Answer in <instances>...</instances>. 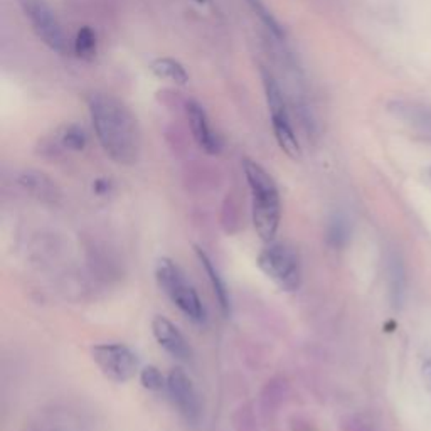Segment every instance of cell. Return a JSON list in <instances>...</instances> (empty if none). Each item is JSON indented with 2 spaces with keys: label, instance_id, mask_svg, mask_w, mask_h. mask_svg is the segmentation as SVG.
I'll list each match as a JSON object with an SVG mask.
<instances>
[{
  "label": "cell",
  "instance_id": "ffe728a7",
  "mask_svg": "<svg viewBox=\"0 0 431 431\" xmlns=\"http://www.w3.org/2000/svg\"><path fill=\"white\" fill-rule=\"evenodd\" d=\"M194 2H198V4H204V2H207V0H194Z\"/></svg>",
  "mask_w": 431,
  "mask_h": 431
},
{
  "label": "cell",
  "instance_id": "e0dca14e",
  "mask_svg": "<svg viewBox=\"0 0 431 431\" xmlns=\"http://www.w3.org/2000/svg\"><path fill=\"white\" fill-rule=\"evenodd\" d=\"M140 383L145 389L153 392L162 391L167 386V381L156 366H147L140 371Z\"/></svg>",
  "mask_w": 431,
  "mask_h": 431
},
{
  "label": "cell",
  "instance_id": "2e32d148",
  "mask_svg": "<svg viewBox=\"0 0 431 431\" xmlns=\"http://www.w3.org/2000/svg\"><path fill=\"white\" fill-rule=\"evenodd\" d=\"M246 2L249 4L251 9H253V12L258 15L259 19H261V22L265 24L266 29L271 32V34H273L275 37H278V39L280 37H283L282 27H280V24L276 22V19L271 15V12L266 9V6L261 2V0H246Z\"/></svg>",
  "mask_w": 431,
  "mask_h": 431
},
{
  "label": "cell",
  "instance_id": "9c48e42d",
  "mask_svg": "<svg viewBox=\"0 0 431 431\" xmlns=\"http://www.w3.org/2000/svg\"><path fill=\"white\" fill-rule=\"evenodd\" d=\"M187 120H189V127L192 137L198 142V145L209 156H216L221 152V138L216 135L214 130L209 123L207 113L198 102L187 103Z\"/></svg>",
  "mask_w": 431,
  "mask_h": 431
},
{
  "label": "cell",
  "instance_id": "44dd1931",
  "mask_svg": "<svg viewBox=\"0 0 431 431\" xmlns=\"http://www.w3.org/2000/svg\"><path fill=\"white\" fill-rule=\"evenodd\" d=\"M428 177H430V181H431V167H430V170H428Z\"/></svg>",
  "mask_w": 431,
  "mask_h": 431
},
{
  "label": "cell",
  "instance_id": "9a60e30c",
  "mask_svg": "<svg viewBox=\"0 0 431 431\" xmlns=\"http://www.w3.org/2000/svg\"><path fill=\"white\" fill-rule=\"evenodd\" d=\"M57 142L62 149L73 150V152H81L86 147L88 137L83 127L76 123L64 125L60 132H57Z\"/></svg>",
  "mask_w": 431,
  "mask_h": 431
},
{
  "label": "cell",
  "instance_id": "8fae6325",
  "mask_svg": "<svg viewBox=\"0 0 431 431\" xmlns=\"http://www.w3.org/2000/svg\"><path fill=\"white\" fill-rule=\"evenodd\" d=\"M196 254H198L200 266H203V270L206 271L209 283H211L212 292H214L216 300L219 302L221 310H223L224 315H229V292L228 288H226V283L223 280V276L219 275V271H217V268L214 263H212V259L207 256L206 251H203L200 248L196 246Z\"/></svg>",
  "mask_w": 431,
  "mask_h": 431
},
{
  "label": "cell",
  "instance_id": "8992f818",
  "mask_svg": "<svg viewBox=\"0 0 431 431\" xmlns=\"http://www.w3.org/2000/svg\"><path fill=\"white\" fill-rule=\"evenodd\" d=\"M19 7L41 43L57 54L68 53V37L61 20L46 0H19Z\"/></svg>",
  "mask_w": 431,
  "mask_h": 431
},
{
  "label": "cell",
  "instance_id": "3957f363",
  "mask_svg": "<svg viewBox=\"0 0 431 431\" xmlns=\"http://www.w3.org/2000/svg\"><path fill=\"white\" fill-rule=\"evenodd\" d=\"M156 278L162 292L169 296L170 302L181 310L184 315L189 317L192 322H203L206 319V308L200 302L198 292L192 283L184 275V271L174 263L172 259H158L156 268Z\"/></svg>",
  "mask_w": 431,
  "mask_h": 431
},
{
  "label": "cell",
  "instance_id": "6da1fadb",
  "mask_svg": "<svg viewBox=\"0 0 431 431\" xmlns=\"http://www.w3.org/2000/svg\"><path fill=\"white\" fill-rule=\"evenodd\" d=\"M95 135L103 152L118 165H133L140 157L142 135L137 118L121 100L95 93L88 100Z\"/></svg>",
  "mask_w": 431,
  "mask_h": 431
},
{
  "label": "cell",
  "instance_id": "52a82bcc",
  "mask_svg": "<svg viewBox=\"0 0 431 431\" xmlns=\"http://www.w3.org/2000/svg\"><path fill=\"white\" fill-rule=\"evenodd\" d=\"M93 361L104 378L113 383H128L135 378L138 371V359L135 353L125 344H100L91 350Z\"/></svg>",
  "mask_w": 431,
  "mask_h": 431
},
{
  "label": "cell",
  "instance_id": "7c38bea8",
  "mask_svg": "<svg viewBox=\"0 0 431 431\" xmlns=\"http://www.w3.org/2000/svg\"><path fill=\"white\" fill-rule=\"evenodd\" d=\"M150 71H152L153 76L158 79H164V81L174 83V85L184 86L189 83V73L184 68L182 62L172 57H157L150 62Z\"/></svg>",
  "mask_w": 431,
  "mask_h": 431
},
{
  "label": "cell",
  "instance_id": "d6986e66",
  "mask_svg": "<svg viewBox=\"0 0 431 431\" xmlns=\"http://www.w3.org/2000/svg\"><path fill=\"white\" fill-rule=\"evenodd\" d=\"M108 189H110V184H107V181L95 182V191L98 192V194H104V192H108Z\"/></svg>",
  "mask_w": 431,
  "mask_h": 431
},
{
  "label": "cell",
  "instance_id": "5b68a950",
  "mask_svg": "<svg viewBox=\"0 0 431 431\" xmlns=\"http://www.w3.org/2000/svg\"><path fill=\"white\" fill-rule=\"evenodd\" d=\"M256 265L280 290L295 292L302 283V265L296 253L282 242H270L258 254Z\"/></svg>",
  "mask_w": 431,
  "mask_h": 431
},
{
  "label": "cell",
  "instance_id": "30bf717a",
  "mask_svg": "<svg viewBox=\"0 0 431 431\" xmlns=\"http://www.w3.org/2000/svg\"><path fill=\"white\" fill-rule=\"evenodd\" d=\"M152 332L158 346L165 349L172 357L179 359V361H189L192 355L189 342L169 319L157 315L152 320Z\"/></svg>",
  "mask_w": 431,
  "mask_h": 431
},
{
  "label": "cell",
  "instance_id": "4fadbf2b",
  "mask_svg": "<svg viewBox=\"0 0 431 431\" xmlns=\"http://www.w3.org/2000/svg\"><path fill=\"white\" fill-rule=\"evenodd\" d=\"M389 285H391L392 303L399 307L406 294V273L399 254H392L389 258Z\"/></svg>",
  "mask_w": 431,
  "mask_h": 431
},
{
  "label": "cell",
  "instance_id": "5bb4252c",
  "mask_svg": "<svg viewBox=\"0 0 431 431\" xmlns=\"http://www.w3.org/2000/svg\"><path fill=\"white\" fill-rule=\"evenodd\" d=\"M73 49L76 57L83 61H93L98 53V37L90 26H83L74 37Z\"/></svg>",
  "mask_w": 431,
  "mask_h": 431
},
{
  "label": "cell",
  "instance_id": "277c9868",
  "mask_svg": "<svg viewBox=\"0 0 431 431\" xmlns=\"http://www.w3.org/2000/svg\"><path fill=\"white\" fill-rule=\"evenodd\" d=\"M261 79L263 88H265L268 110H270L271 115V128H273L276 144L288 157L300 158L302 149H300V142L296 138L294 125H292L290 111H288L287 100H285L282 88H280L273 74L265 68H261Z\"/></svg>",
  "mask_w": 431,
  "mask_h": 431
},
{
  "label": "cell",
  "instance_id": "ac0fdd59",
  "mask_svg": "<svg viewBox=\"0 0 431 431\" xmlns=\"http://www.w3.org/2000/svg\"><path fill=\"white\" fill-rule=\"evenodd\" d=\"M423 378H425L426 388L431 389V357L426 359L425 364H423Z\"/></svg>",
  "mask_w": 431,
  "mask_h": 431
},
{
  "label": "cell",
  "instance_id": "7a4b0ae2",
  "mask_svg": "<svg viewBox=\"0 0 431 431\" xmlns=\"http://www.w3.org/2000/svg\"><path fill=\"white\" fill-rule=\"evenodd\" d=\"M242 172L251 192V216L259 240L273 242L282 219L280 192L270 174L258 162L245 158Z\"/></svg>",
  "mask_w": 431,
  "mask_h": 431
},
{
  "label": "cell",
  "instance_id": "ba28073f",
  "mask_svg": "<svg viewBox=\"0 0 431 431\" xmlns=\"http://www.w3.org/2000/svg\"><path fill=\"white\" fill-rule=\"evenodd\" d=\"M167 389L184 420L189 425H198L200 420V399L189 376L182 369H174L167 378Z\"/></svg>",
  "mask_w": 431,
  "mask_h": 431
}]
</instances>
